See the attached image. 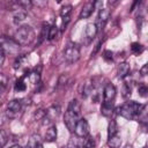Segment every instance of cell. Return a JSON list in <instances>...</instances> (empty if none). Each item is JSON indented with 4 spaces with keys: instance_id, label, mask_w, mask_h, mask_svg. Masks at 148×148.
Segmentation results:
<instances>
[{
    "instance_id": "cell-1",
    "label": "cell",
    "mask_w": 148,
    "mask_h": 148,
    "mask_svg": "<svg viewBox=\"0 0 148 148\" xmlns=\"http://www.w3.org/2000/svg\"><path fill=\"white\" fill-rule=\"evenodd\" d=\"M143 105L135 102V101H128L126 102L125 104H123L121 106L118 108V113L126 118L127 120H133V119H136L139 113L141 112Z\"/></svg>"
},
{
    "instance_id": "cell-2",
    "label": "cell",
    "mask_w": 148,
    "mask_h": 148,
    "mask_svg": "<svg viewBox=\"0 0 148 148\" xmlns=\"http://www.w3.org/2000/svg\"><path fill=\"white\" fill-rule=\"evenodd\" d=\"M36 38L35 30L30 25H22L20 27L14 35V39L21 45V46H27L30 45Z\"/></svg>"
},
{
    "instance_id": "cell-3",
    "label": "cell",
    "mask_w": 148,
    "mask_h": 148,
    "mask_svg": "<svg viewBox=\"0 0 148 148\" xmlns=\"http://www.w3.org/2000/svg\"><path fill=\"white\" fill-rule=\"evenodd\" d=\"M20 44L12 38H7V37H2L1 38V49L5 51L6 54H13L16 56L20 51Z\"/></svg>"
},
{
    "instance_id": "cell-4",
    "label": "cell",
    "mask_w": 148,
    "mask_h": 148,
    "mask_svg": "<svg viewBox=\"0 0 148 148\" xmlns=\"http://www.w3.org/2000/svg\"><path fill=\"white\" fill-rule=\"evenodd\" d=\"M64 59L68 64H74L80 59V47L76 44H68L64 51Z\"/></svg>"
},
{
    "instance_id": "cell-5",
    "label": "cell",
    "mask_w": 148,
    "mask_h": 148,
    "mask_svg": "<svg viewBox=\"0 0 148 148\" xmlns=\"http://www.w3.org/2000/svg\"><path fill=\"white\" fill-rule=\"evenodd\" d=\"M80 114H76L75 112L71 111L67 109V111L65 112V116H64V123L66 125V127L71 131V132H74L75 131V127H76V124L77 121L80 120Z\"/></svg>"
},
{
    "instance_id": "cell-6",
    "label": "cell",
    "mask_w": 148,
    "mask_h": 148,
    "mask_svg": "<svg viewBox=\"0 0 148 148\" xmlns=\"http://www.w3.org/2000/svg\"><path fill=\"white\" fill-rule=\"evenodd\" d=\"M22 110V102L21 99H12L7 104V116L9 118H15L20 114Z\"/></svg>"
},
{
    "instance_id": "cell-7",
    "label": "cell",
    "mask_w": 148,
    "mask_h": 148,
    "mask_svg": "<svg viewBox=\"0 0 148 148\" xmlns=\"http://www.w3.org/2000/svg\"><path fill=\"white\" fill-rule=\"evenodd\" d=\"M89 130H90V127H89V124H88L87 119L81 118L76 124L74 134H76L80 138H86L87 135H89Z\"/></svg>"
},
{
    "instance_id": "cell-8",
    "label": "cell",
    "mask_w": 148,
    "mask_h": 148,
    "mask_svg": "<svg viewBox=\"0 0 148 148\" xmlns=\"http://www.w3.org/2000/svg\"><path fill=\"white\" fill-rule=\"evenodd\" d=\"M110 14H111L110 13V9H108V8H102L99 10L98 16H97V20H96V23H95L98 31H102L103 30L104 25L106 24L109 17H110Z\"/></svg>"
},
{
    "instance_id": "cell-9",
    "label": "cell",
    "mask_w": 148,
    "mask_h": 148,
    "mask_svg": "<svg viewBox=\"0 0 148 148\" xmlns=\"http://www.w3.org/2000/svg\"><path fill=\"white\" fill-rule=\"evenodd\" d=\"M116 92H117L116 87L112 83H106V86L103 89V102L104 103H113Z\"/></svg>"
},
{
    "instance_id": "cell-10",
    "label": "cell",
    "mask_w": 148,
    "mask_h": 148,
    "mask_svg": "<svg viewBox=\"0 0 148 148\" xmlns=\"http://www.w3.org/2000/svg\"><path fill=\"white\" fill-rule=\"evenodd\" d=\"M94 10H95L94 1H88V2H86V3L83 5V7H82V9H81V12H80L79 17H80V18H88V17L92 14Z\"/></svg>"
},
{
    "instance_id": "cell-11",
    "label": "cell",
    "mask_w": 148,
    "mask_h": 148,
    "mask_svg": "<svg viewBox=\"0 0 148 148\" xmlns=\"http://www.w3.org/2000/svg\"><path fill=\"white\" fill-rule=\"evenodd\" d=\"M13 10H14V22L15 23H20L27 18V9L20 7L17 2H16V6Z\"/></svg>"
},
{
    "instance_id": "cell-12",
    "label": "cell",
    "mask_w": 148,
    "mask_h": 148,
    "mask_svg": "<svg viewBox=\"0 0 148 148\" xmlns=\"http://www.w3.org/2000/svg\"><path fill=\"white\" fill-rule=\"evenodd\" d=\"M97 32H98V30H97L96 24L95 23H88L86 25V28H84V37L87 39V43H89L90 40H92Z\"/></svg>"
},
{
    "instance_id": "cell-13",
    "label": "cell",
    "mask_w": 148,
    "mask_h": 148,
    "mask_svg": "<svg viewBox=\"0 0 148 148\" xmlns=\"http://www.w3.org/2000/svg\"><path fill=\"white\" fill-rule=\"evenodd\" d=\"M130 71H131V67H130V65H128L127 62H120V64L118 65V67H117L118 77H120V79L126 77V76L128 75Z\"/></svg>"
},
{
    "instance_id": "cell-14",
    "label": "cell",
    "mask_w": 148,
    "mask_h": 148,
    "mask_svg": "<svg viewBox=\"0 0 148 148\" xmlns=\"http://www.w3.org/2000/svg\"><path fill=\"white\" fill-rule=\"evenodd\" d=\"M27 148H43V142H42L40 138L36 134L31 135L30 139L28 140Z\"/></svg>"
},
{
    "instance_id": "cell-15",
    "label": "cell",
    "mask_w": 148,
    "mask_h": 148,
    "mask_svg": "<svg viewBox=\"0 0 148 148\" xmlns=\"http://www.w3.org/2000/svg\"><path fill=\"white\" fill-rule=\"evenodd\" d=\"M67 148H82V138L77 136L76 134L71 136L67 143Z\"/></svg>"
},
{
    "instance_id": "cell-16",
    "label": "cell",
    "mask_w": 148,
    "mask_h": 148,
    "mask_svg": "<svg viewBox=\"0 0 148 148\" xmlns=\"http://www.w3.org/2000/svg\"><path fill=\"white\" fill-rule=\"evenodd\" d=\"M45 141L46 142H53L56 141L57 139V128L56 126H51L46 130V133H45V136H44Z\"/></svg>"
},
{
    "instance_id": "cell-17",
    "label": "cell",
    "mask_w": 148,
    "mask_h": 148,
    "mask_svg": "<svg viewBox=\"0 0 148 148\" xmlns=\"http://www.w3.org/2000/svg\"><path fill=\"white\" fill-rule=\"evenodd\" d=\"M101 112L105 117H110L113 113V103H102L101 106Z\"/></svg>"
},
{
    "instance_id": "cell-18",
    "label": "cell",
    "mask_w": 148,
    "mask_h": 148,
    "mask_svg": "<svg viewBox=\"0 0 148 148\" xmlns=\"http://www.w3.org/2000/svg\"><path fill=\"white\" fill-rule=\"evenodd\" d=\"M120 145H121V138L118 134L108 139V146H109V148H120Z\"/></svg>"
},
{
    "instance_id": "cell-19",
    "label": "cell",
    "mask_w": 148,
    "mask_h": 148,
    "mask_svg": "<svg viewBox=\"0 0 148 148\" xmlns=\"http://www.w3.org/2000/svg\"><path fill=\"white\" fill-rule=\"evenodd\" d=\"M136 119L141 124H147L148 125V104L147 105H143V108H142V110L139 113V116H138Z\"/></svg>"
},
{
    "instance_id": "cell-20",
    "label": "cell",
    "mask_w": 148,
    "mask_h": 148,
    "mask_svg": "<svg viewBox=\"0 0 148 148\" xmlns=\"http://www.w3.org/2000/svg\"><path fill=\"white\" fill-rule=\"evenodd\" d=\"M68 110L75 112L76 114H80V112H81V104H80V102L76 101V99H72L69 102V104H68Z\"/></svg>"
},
{
    "instance_id": "cell-21",
    "label": "cell",
    "mask_w": 148,
    "mask_h": 148,
    "mask_svg": "<svg viewBox=\"0 0 148 148\" xmlns=\"http://www.w3.org/2000/svg\"><path fill=\"white\" fill-rule=\"evenodd\" d=\"M117 132H118L117 123L114 120H111L109 123V126H108V138H111V136L117 135Z\"/></svg>"
},
{
    "instance_id": "cell-22",
    "label": "cell",
    "mask_w": 148,
    "mask_h": 148,
    "mask_svg": "<svg viewBox=\"0 0 148 148\" xmlns=\"http://www.w3.org/2000/svg\"><path fill=\"white\" fill-rule=\"evenodd\" d=\"M95 147V140L91 135H87L82 138V148H92Z\"/></svg>"
},
{
    "instance_id": "cell-23",
    "label": "cell",
    "mask_w": 148,
    "mask_h": 148,
    "mask_svg": "<svg viewBox=\"0 0 148 148\" xmlns=\"http://www.w3.org/2000/svg\"><path fill=\"white\" fill-rule=\"evenodd\" d=\"M92 90H94V87H92V83L90 81L86 82L83 84V89H82V96L83 97H87L89 94H92Z\"/></svg>"
},
{
    "instance_id": "cell-24",
    "label": "cell",
    "mask_w": 148,
    "mask_h": 148,
    "mask_svg": "<svg viewBox=\"0 0 148 148\" xmlns=\"http://www.w3.org/2000/svg\"><path fill=\"white\" fill-rule=\"evenodd\" d=\"M28 76H29V81L34 84H37L40 81V74L38 72H30L28 73Z\"/></svg>"
},
{
    "instance_id": "cell-25",
    "label": "cell",
    "mask_w": 148,
    "mask_h": 148,
    "mask_svg": "<svg viewBox=\"0 0 148 148\" xmlns=\"http://www.w3.org/2000/svg\"><path fill=\"white\" fill-rule=\"evenodd\" d=\"M25 88H27V86L24 83V76L17 79L16 82H15V90L16 91H24Z\"/></svg>"
},
{
    "instance_id": "cell-26",
    "label": "cell",
    "mask_w": 148,
    "mask_h": 148,
    "mask_svg": "<svg viewBox=\"0 0 148 148\" xmlns=\"http://www.w3.org/2000/svg\"><path fill=\"white\" fill-rule=\"evenodd\" d=\"M131 51H132L134 54H140V53L143 52V46H142L140 43L134 42V43L131 44Z\"/></svg>"
},
{
    "instance_id": "cell-27",
    "label": "cell",
    "mask_w": 148,
    "mask_h": 148,
    "mask_svg": "<svg viewBox=\"0 0 148 148\" xmlns=\"http://www.w3.org/2000/svg\"><path fill=\"white\" fill-rule=\"evenodd\" d=\"M58 35V27L56 24L51 25L50 27V30H49V35H47V39L49 40H53Z\"/></svg>"
},
{
    "instance_id": "cell-28",
    "label": "cell",
    "mask_w": 148,
    "mask_h": 148,
    "mask_svg": "<svg viewBox=\"0 0 148 148\" xmlns=\"http://www.w3.org/2000/svg\"><path fill=\"white\" fill-rule=\"evenodd\" d=\"M72 13V6L71 5H64L60 9V15L61 17H67Z\"/></svg>"
},
{
    "instance_id": "cell-29",
    "label": "cell",
    "mask_w": 148,
    "mask_h": 148,
    "mask_svg": "<svg viewBox=\"0 0 148 148\" xmlns=\"http://www.w3.org/2000/svg\"><path fill=\"white\" fill-rule=\"evenodd\" d=\"M138 94L141 96V97H147L148 96V86L142 83L138 87Z\"/></svg>"
},
{
    "instance_id": "cell-30",
    "label": "cell",
    "mask_w": 148,
    "mask_h": 148,
    "mask_svg": "<svg viewBox=\"0 0 148 148\" xmlns=\"http://www.w3.org/2000/svg\"><path fill=\"white\" fill-rule=\"evenodd\" d=\"M123 96L124 97H128V96H131V92H132V87H131V84L128 83V82H124V84H123Z\"/></svg>"
},
{
    "instance_id": "cell-31",
    "label": "cell",
    "mask_w": 148,
    "mask_h": 148,
    "mask_svg": "<svg viewBox=\"0 0 148 148\" xmlns=\"http://www.w3.org/2000/svg\"><path fill=\"white\" fill-rule=\"evenodd\" d=\"M8 138H9V136L7 135L6 131H5V130H1V132H0V140H1V147H2V148H3L5 146H6L7 141L9 140Z\"/></svg>"
},
{
    "instance_id": "cell-32",
    "label": "cell",
    "mask_w": 148,
    "mask_h": 148,
    "mask_svg": "<svg viewBox=\"0 0 148 148\" xmlns=\"http://www.w3.org/2000/svg\"><path fill=\"white\" fill-rule=\"evenodd\" d=\"M32 6H36L38 8H44L47 6V1L46 0H37V1H32Z\"/></svg>"
},
{
    "instance_id": "cell-33",
    "label": "cell",
    "mask_w": 148,
    "mask_h": 148,
    "mask_svg": "<svg viewBox=\"0 0 148 148\" xmlns=\"http://www.w3.org/2000/svg\"><path fill=\"white\" fill-rule=\"evenodd\" d=\"M47 114V112L46 111H44V110H42V109H39L36 113H35V119H37V120H39V119H42V118H44L45 116Z\"/></svg>"
},
{
    "instance_id": "cell-34",
    "label": "cell",
    "mask_w": 148,
    "mask_h": 148,
    "mask_svg": "<svg viewBox=\"0 0 148 148\" xmlns=\"http://www.w3.org/2000/svg\"><path fill=\"white\" fill-rule=\"evenodd\" d=\"M113 56V53L111 52V51H109V50H105L104 52H103V58L106 60V61H112V57Z\"/></svg>"
},
{
    "instance_id": "cell-35",
    "label": "cell",
    "mask_w": 148,
    "mask_h": 148,
    "mask_svg": "<svg viewBox=\"0 0 148 148\" xmlns=\"http://www.w3.org/2000/svg\"><path fill=\"white\" fill-rule=\"evenodd\" d=\"M140 74H141V75H147V74H148V62L145 64V65L141 67V69H140Z\"/></svg>"
},
{
    "instance_id": "cell-36",
    "label": "cell",
    "mask_w": 148,
    "mask_h": 148,
    "mask_svg": "<svg viewBox=\"0 0 148 148\" xmlns=\"http://www.w3.org/2000/svg\"><path fill=\"white\" fill-rule=\"evenodd\" d=\"M9 148H22L20 145H13L12 147H9Z\"/></svg>"
},
{
    "instance_id": "cell-37",
    "label": "cell",
    "mask_w": 148,
    "mask_h": 148,
    "mask_svg": "<svg viewBox=\"0 0 148 148\" xmlns=\"http://www.w3.org/2000/svg\"><path fill=\"white\" fill-rule=\"evenodd\" d=\"M124 148H133V147H132V146H131V145H126V146H125V147H124Z\"/></svg>"
},
{
    "instance_id": "cell-38",
    "label": "cell",
    "mask_w": 148,
    "mask_h": 148,
    "mask_svg": "<svg viewBox=\"0 0 148 148\" xmlns=\"http://www.w3.org/2000/svg\"><path fill=\"white\" fill-rule=\"evenodd\" d=\"M147 131H148V130H147Z\"/></svg>"
},
{
    "instance_id": "cell-39",
    "label": "cell",
    "mask_w": 148,
    "mask_h": 148,
    "mask_svg": "<svg viewBox=\"0 0 148 148\" xmlns=\"http://www.w3.org/2000/svg\"><path fill=\"white\" fill-rule=\"evenodd\" d=\"M147 9H148V8H147Z\"/></svg>"
}]
</instances>
